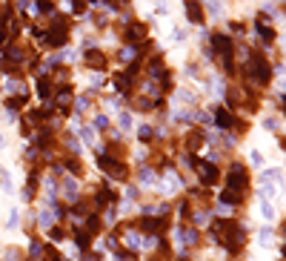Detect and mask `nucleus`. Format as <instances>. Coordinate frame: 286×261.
<instances>
[{"instance_id": "72a5a7b5", "label": "nucleus", "mask_w": 286, "mask_h": 261, "mask_svg": "<svg viewBox=\"0 0 286 261\" xmlns=\"http://www.w3.org/2000/svg\"><path fill=\"white\" fill-rule=\"evenodd\" d=\"M180 103H195V95H192V89H178V95H175Z\"/></svg>"}, {"instance_id": "37998d69", "label": "nucleus", "mask_w": 286, "mask_h": 261, "mask_svg": "<svg viewBox=\"0 0 286 261\" xmlns=\"http://www.w3.org/2000/svg\"><path fill=\"white\" fill-rule=\"evenodd\" d=\"M280 103H283V115H286V92H283V98H280Z\"/></svg>"}, {"instance_id": "4be33fe9", "label": "nucleus", "mask_w": 286, "mask_h": 261, "mask_svg": "<svg viewBox=\"0 0 286 261\" xmlns=\"http://www.w3.org/2000/svg\"><path fill=\"white\" fill-rule=\"evenodd\" d=\"M137 55H140V46H121V49H117V60H121V63H129V60H135Z\"/></svg>"}, {"instance_id": "cd10ccee", "label": "nucleus", "mask_w": 286, "mask_h": 261, "mask_svg": "<svg viewBox=\"0 0 286 261\" xmlns=\"http://www.w3.org/2000/svg\"><path fill=\"white\" fill-rule=\"evenodd\" d=\"M92 126L98 132H109V129H112V126H109V115H106V112H98V115L92 118Z\"/></svg>"}, {"instance_id": "4c0bfd02", "label": "nucleus", "mask_w": 286, "mask_h": 261, "mask_svg": "<svg viewBox=\"0 0 286 261\" xmlns=\"http://www.w3.org/2000/svg\"><path fill=\"white\" fill-rule=\"evenodd\" d=\"M260 215H264V218H272V215H275V210H272V204H269V201L260 204Z\"/></svg>"}, {"instance_id": "b1692460", "label": "nucleus", "mask_w": 286, "mask_h": 261, "mask_svg": "<svg viewBox=\"0 0 286 261\" xmlns=\"http://www.w3.org/2000/svg\"><path fill=\"white\" fill-rule=\"evenodd\" d=\"M46 235H49L52 241H66V238H69V232H66L63 224H52L49 230H46Z\"/></svg>"}, {"instance_id": "a211bd4d", "label": "nucleus", "mask_w": 286, "mask_h": 261, "mask_svg": "<svg viewBox=\"0 0 286 261\" xmlns=\"http://www.w3.org/2000/svg\"><path fill=\"white\" fill-rule=\"evenodd\" d=\"M243 198H246V192H241V189H223L221 192V204H226V207H237V204H243Z\"/></svg>"}, {"instance_id": "20e7f679", "label": "nucleus", "mask_w": 286, "mask_h": 261, "mask_svg": "<svg viewBox=\"0 0 286 261\" xmlns=\"http://www.w3.org/2000/svg\"><path fill=\"white\" fill-rule=\"evenodd\" d=\"M135 227L140 235H163L169 230V215H137Z\"/></svg>"}, {"instance_id": "a18cd8bd", "label": "nucleus", "mask_w": 286, "mask_h": 261, "mask_svg": "<svg viewBox=\"0 0 286 261\" xmlns=\"http://www.w3.org/2000/svg\"><path fill=\"white\" fill-rule=\"evenodd\" d=\"M280 146H283V149H286V138H280Z\"/></svg>"}, {"instance_id": "f03ea898", "label": "nucleus", "mask_w": 286, "mask_h": 261, "mask_svg": "<svg viewBox=\"0 0 286 261\" xmlns=\"http://www.w3.org/2000/svg\"><path fill=\"white\" fill-rule=\"evenodd\" d=\"M98 167L109 175V181H121V184L129 181V164H126V161H121V158L106 155L103 149H98Z\"/></svg>"}, {"instance_id": "2f4dec72", "label": "nucleus", "mask_w": 286, "mask_h": 261, "mask_svg": "<svg viewBox=\"0 0 286 261\" xmlns=\"http://www.w3.org/2000/svg\"><path fill=\"white\" fill-rule=\"evenodd\" d=\"M3 261H23V253L17 247H6V253H3Z\"/></svg>"}, {"instance_id": "393cba45", "label": "nucleus", "mask_w": 286, "mask_h": 261, "mask_svg": "<svg viewBox=\"0 0 286 261\" xmlns=\"http://www.w3.org/2000/svg\"><path fill=\"white\" fill-rule=\"evenodd\" d=\"M112 258L114 261H137V253L135 250H126V247H117V250H112Z\"/></svg>"}, {"instance_id": "a19ab883", "label": "nucleus", "mask_w": 286, "mask_h": 261, "mask_svg": "<svg viewBox=\"0 0 286 261\" xmlns=\"http://www.w3.org/2000/svg\"><path fill=\"white\" fill-rule=\"evenodd\" d=\"M229 29H232V32H241V35H243V23H229Z\"/></svg>"}, {"instance_id": "ea45409f", "label": "nucleus", "mask_w": 286, "mask_h": 261, "mask_svg": "<svg viewBox=\"0 0 286 261\" xmlns=\"http://www.w3.org/2000/svg\"><path fill=\"white\" fill-rule=\"evenodd\" d=\"M249 161H252V164H255V167H260V164H264V155H260V153H257V149H255V153L249 155Z\"/></svg>"}, {"instance_id": "f8f14e48", "label": "nucleus", "mask_w": 286, "mask_h": 261, "mask_svg": "<svg viewBox=\"0 0 286 261\" xmlns=\"http://www.w3.org/2000/svg\"><path fill=\"white\" fill-rule=\"evenodd\" d=\"M212 121L218 123L221 129H235V126H237V118H235V112H232V109H226V106H218V109H214Z\"/></svg>"}, {"instance_id": "dca6fc26", "label": "nucleus", "mask_w": 286, "mask_h": 261, "mask_svg": "<svg viewBox=\"0 0 286 261\" xmlns=\"http://www.w3.org/2000/svg\"><path fill=\"white\" fill-rule=\"evenodd\" d=\"M60 167H63V172H69V175H78V178L83 175V161H80V155H66Z\"/></svg>"}, {"instance_id": "2eb2a0df", "label": "nucleus", "mask_w": 286, "mask_h": 261, "mask_svg": "<svg viewBox=\"0 0 286 261\" xmlns=\"http://www.w3.org/2000/svg\"><path fill=\"white\" fill-rule=\"evenodd\" d=\"M206 144V135L200 129H192V132H186L183 135V146H186V153H198L200 146Z\"/></svg>"}, {"instance_id": "6ab92c4d", "label": "nucleus", "mask_w": 286, "mask_h": 261, "mask_svg": "<svg viewBox=\"0 0 286 261\" xmlns=\"http://www.w3.org/2000/svg\"><path fill=\"white\" fill-rule=\"evenodd\" d=\"M155 184V169L149 164H140L137 167V187H152Z\"/></svg>"}, {"instance_id": "9d476101", "label": "nucleus", "mask_w": 286, "mask_h": 261, "mask_svg": "<svg viewBox=\"0 0 286 261\" xmlns=\"http://www.w3.org/2000/svg\"><path fill=\"white\" fill-rule=\"evenodd\" d=\"M183 12H186V20L195 23V26H200L206 20V9H203L200 0H183Z\"/></svg>"}, {"instance_id": "f257e3e1", "label": "nucleus", "mask_w": 286, "mask_h": 261, "mask_svg": "<svg viewBox=\"0 0 286 261\" xmlns=\"http://www.w3.org/2000/svg\"><path fill=\"white\" fill-rule=\"evenodd\" d=\"M209 235H212L214 244H221L223 250H229V253H237L243 247V241H246V230H243L241 224H235L232 218L214 221V224L209 227Z\"/></svg>"}, {"instance_id": "c03bdc74", "label": "nucleus", "mask_w": 286, "mask_h": 261, "mask_svg": "<svg viewBox=\"0 0 286 261\" xmlns=\"http://www.w3.org/2000/svg\"><path fill=\"white\" fill-rule=\"evenodd\" d=\"M280 261H286V247H283V250H280Z\"/></svg>"}, {"instance_id": "c85d7f7f", "label": "nucleus", "mask_w": 286, "mask_h": 261, "mask_svg": "<svg viewBox=\"0 0 286 261\" xmlns=\"http://www.w3.org/2000/svg\"><path fill=\"white\" fill-rule=\"evenodd\" d=\"M103 83H106V75H103V72H92V75H89V86H92L89 92H92V95H94V89H100Z\"/></svg>"}, {"instance_id": "7ed1b4c3", "label": "nucleus", "mask_w": 286, "mask_h": 261, "mask_svg": "<svg viewBox=\"0 0 286 261\" xmlns=\"http://www.w3.org/2000/svg\"><path fill=\"white\" fill-rule=\"evenodd\" d=\"M246 75H249L252 83H257V86H266L272 80V66L269 60L264 58V55H252L249 63H246Z\"/></svg>"}, {"instance_id": "9b49d317", "label": "nucleus", "mask_w": 286, "mask_h": 261, "mask_svg": "<svg viewBox=\"0 0 286 261\" xmlns=\"http://www.w3.org/2000/svg\"><path fill=\"white\" fill-rule=\"evenodd\" d=\"M37 187H40V169L32 167V169H29V178H26V187L20 189V198H23L26 204H29V201H35Z\"/></svg>"}, {"instance_id": "423d86ee", "label": "nucleus", "mask_w": 286, "mask_h": 261, "mask_svg": "<svg viewBox=\"0 0 286 261\" xmlns=\"http://www.w3.org/2000/svg\"><path fill=\"white\" fill-rule=\"evenodd\" d=\"M57 195L63 198V201H78L80 198V178L78 175H69V172H63V178L57 181Z\"/></svg>"}, {"instance_id": "412c9836", "label": "nucleus", "mask_w": 286, "mask_h": 261, "mask_svg": "<svg viewBox=\"0 0 286 261\" xmlns=\"http://www.w3.org/2000/svg\"><path fill=\"white\" fill-rule=\"evenodd\" d=\"M155 138H157L155 126H149V123H140V126H137V141H140V144H152Z\"/></svg>"}, {"instance_id": "aec40b11", "label": "nucleus", "mask_w": 286, "mask_h": 261, "mask_svg": "<svg viewBox=\"0 0 286 261\" xmlns=\"http://www.w3.org/2000/svg\"><path fill=\"white\" fill-rule=\"evenodd\" d=\"M43 253H46V244H43L40 238H32V241H29V253H26V258L40 261V258H43Z\"/></svg>"}, {"instance_id": "1a4fd4ad", "label": "nucleus", "mask_w": 286, "mask_h": 261, "mask_svg": "<svg viewBox=\"0 0 286 261\" xmlns=\"http://www.w3.org/2000/svg\"><path fill=\"white\" fill-rule=\"evenodd\" d=\"M135 75H129L126 69H117V72L112 75V86H114V92H121L123 98H126V95H132L135 92Z\"/></svg>"}, {"instance_id": "a878e982", "label": "nucleus", "mask_w": 286, "mask_h": 261, "mask_svg": "<svg viewBox=\"0 0 286 261\" xmlns=\"http://www.w3.org/2000/svg\"><path fill=\"white\" fill-rule=\"evenodd\" d=\"M78 138H83L86 144L98 146V129H94L92 123H89V126H80V135H78Z\"/></svg>"}, {"instance_id": "39448f33", "label": "nucleus", "mask_w": 286, "mask_h": 261, "mask_svg": "<svg viewBox=\"0 0 286 261\" xmlns=\"http://www.w3.org/2000/svg\"><path fill=\"white\" fill-rule=\"evenodd\" d=\"M195 172H198V181L200 187H214V184L221 181V169H218V161H200L195 164Z\"/></svg>"}, {"instance_id": "c9c22d12", "label": "nucleus", "mask_w": 286, "mask_h": 261, "mask_svg": "<svg viewBox=\"0 0 286 261\" xmlns=\"http://www.w3.org/2000/svg\"><path fill=\"white\" fill-rule=\"evenodd\" d=\"M106 23H109V17L103 15V12H94V15H92V26H94V29H103Z\"/></svg>"}, {"instance_id": "f3484780", "label": "nucleus", "mask_w": 286, "mask_h": 261, "mask_svg": "<svg viewBox=\"0 0 286 261\" xmlns=\"http://www.w3.org/2000/svg\"><path fill=\"white\" fill-rule=\"evenodd\" d=\"M255 32H257V37H260V40H266V44H272V40H275V29L269 26V20H266V17H257V20H255Z\"/></svg>"}, {"instance_id": "7c9ffc66", "label": "nucleus", "mask_w": 286, "mask_h": 261, "mask_svg": "<svg viewBox=\"0 0 286 261\" xmlns=\"http://www.w3.org/2000/svg\"><path fill=\"white\" fill-rule=\"evenodd\" d=\"M0 187H3V192H12V189H14L12 172H9V169H0Z\"/></svg>"}, {"instance_id": "c756f323", "label": "nucleus", "mask_w": 286, "mask_h": 261, "mask_svg": "<svg viewBox=\"0 0 286 261\" xmlns=\"http://www.w3.org/2000/svg\"><path fill=\"white\" fill-rule=\"evenodd\" d=\"M203 9L209 15H223V3L221 0H203Z\"/></svg>"}, {"instance_id": "f704fd0d", "label": "nucleus", "mask_w": 286, "mask_h": 261, "mask_svg": "<svg viewBox=\"0 0 286 261\" xmlns=\"http://www.w3.org/2000/svg\"><path fill=\"white\" fill-rule=\"evenodd\" d=\"M117 123L121 129H132V112H117Z\"/></svg>"}, {"instance_id": "6e6552de", "label": "nucleus", "mask_w": 286, "mask_h": 261, "mask_svg": "<svg viewBox=\"0 0 286 261\" xmlns=\"http://www.w3.org/2000/svg\"><path fill=\"white\" fill-rule=\"evenodd\" d=\"M83 63L89 66L92 72H106L109 58H106V52L100 49V46H92V49H86V52H83Z\"/></svg>"}, {"instance_id": "4468645a", "label": "nucleus", "mask_w": 286, "mask_h": 261, "mask_svg": "<svg viewBox=\"0 0 286 261\" xmlns=\"http://www.w3.org/2000/svg\"><path fill=\"white\" fill-rule=\"evenodd\" d=\"M35 89H37V98H40L43 103H49L57 86L52 83V78H49V75H40V78H37V83H35Z\"/></svg>"}, {"instance_id": "bb28decb", "label": "nucleus", "mask_w": 286, "mask_h": 261, "mask_svg": "<svg viewBox=\"0 0 286 261\" xmlns=\"http://www.w3.org/2000/svg\"><path fill=\"white\" fill-rule=\"evenodd\" d=\"M40 261H69L66 258L63 253H60V250H57L55 244H46V253H43V258Z\"/></svg>"}, {"instance_id": "e433bc0d", "label": "nucleus", "mask_w": 286, "mask_h": 261, "mask_svg": "<svg viewBox=\"0 0 286 261\" xmlns=\"http://www.w3.org/2000/svg\"><path fill=\"white\" fill-rule=\"evenodd\" d=\"M257 238H260V244H272V230H269V227H264Z\"/></svg>"}, {"instance_id": "0eeeda50", "label": "nucleus", "mask_w": 286, "mask_h": 261, "mask_svg": "<svg viewBox=\"0 0 286 261\" xmlns=\"http://www.w3.org/2000/svg\"><path fill=\"white\" fill-rule=\"evenodd\" d=\"M226 187L229 189H241V192H246V187H249V169L243 167V164H232L226 172Z\"/></svg>"}, {"instance_id": "473e14b6", "label": "nucleus", "mask_w": 286, "mask_h": 261, "mask_svg": "<svg viewBox=\"0 0 286 261\" xmlns=\"http://www.w3.org/2000/svg\"><path fill=\"white\" fill-rule=\"evenodd\" d=\"M69 6H72V15H83L89 0H69Z\"/></svg>"}, {"instance_id": "ddd939ff", "label": "nucleus", "mask_w": 286, "mask_h": 261, "mask_svg": "<svg viewBox=\"0 0 286 261\" xmlns=\"http://www.w3.org/2000/svg\"><path fill=\"white\" fill-rule=\"evenodd\" d=\"M175 238L180 247H195L200 241V232L195 227H175Z\"/></svg>"}, {"instance_id": "5701e85b", "label": "nucleus", "mask_w": 286, "mask_h": 261, "mask_svg": "<svg viewBox=\"0 0 286 261\" xmlns=\"http://www.w3.org/2000/svg\"><path fill=\"white\" fill-rule=\"evenodd\" d=\"M60 144H63L66 153H72V155L80 153V141H78V135H75V132H63V141H60Z\"/></svg>"}, {"instance_id": "58836bf2", "label": "nucleus", "mask_w": 286, "mask_h": 261, "mask_svg": "<svg viewBox=\"0 0 286 261\" xmlns=\"http://www.w3.org/2000/svg\"><path fill=\"white\" fill-rule=\"evenodd\" d=\"M6 40H9V35H6V23L0 20V49L6 46Z\"/></svg>"}, {"instance_id": "79ce46f5", "label": "nucleus", "mask_w": 286, "mask_h": 261, "mask_svg": "<svg viewBox=\"0 0 286 261\" xmlns=\"http://www.w3.org/2000/svg\"><path fill=\"white\" fill-rule=\"evenodd\" d=\"M0 146H9V138H6V132L0 129Z\"/></svg>"}]
</instances>
